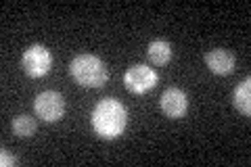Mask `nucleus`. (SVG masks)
Here are the masks:
<instances>
[{
  "instance_id": "f257e3e1",
  "label": "nucleus",
  "mask_w": 251,
  "mask_h": 167,
  "mask_svg": "<svg viewBox=\"0 0 251 167\" xmlns=\"http://www.w3.org/2000/svg\"><path fill=\"white\" fill-rule=\"evenodd\" d=\"M128 109L117 98H103L92 111V130L103 140H115L126 132Z\"/></svg>"
},
{
  "instance_id": "f03ea898",
  "label": "nucleus",
  "mask_w": 251,
  "mask_h": 167,
  "mask_svg": "<svg viewBox=\"0 0 251 167\" xmlns=\"http://www.w3.org/2000/svg\"><path fill=\"white\" fill-rule=\"evenodd\" d=\"M69 73L84 88H103L109 79L105 63L94 54H77L69 63Z\"/></svg>"
},
{
  "instance_id": "7ed1b4c3",
  "label": "nucleus",
  "mask_w": 251,
  "mask_h": 167,
  "mask_svg": "<svg viewBox=\"0 0 251 167\" xmlns=\"http://www.w3.org/2000/svg\"><path fill=\"white\" fill-rule=\"evenodd\" d=\"M21 67L29 77H44L52 67V54L42 44H31L23 52Z\"/></svg>"
},
{
  "instance_id": "20e7f679",
  "label": "nucleus",
  "mask_w": 251,
  "mask_h": 167,
  "mask_svg": "<svg viewBox=\"0 0 251 167\" xmlns=\"http://www.w3.org/2000/svg\"><path fill=\"white\" fill-rule=\"evenodd\" d=\"M34 109H36V115L42 119L46 123H54L59 121L65 113V100L59 92L54 90H46L42 94H38L36 100H34Z\"/></svg>"
},
{
  "instance_id": "39448f33",
  "label": "nucleus",
  "mask_w": 251,
  "mask_h": 167,
  "mask_svg": "<svg viewBox=\"0 0 251 167\" xmlns=\"http://www.w3.org/2000/svg\"><path fill=\"white\" fill-rule=\"evenodd\" d=\"M124 84L132 94H147L157 86V71L147 65H132L124 73Z\"/></svg>"
},
{
  "instance_id": "423d86ee",
  "label": "nucleus",
  "mask_w": 251,
  "mask_h": 167,
  "mask_svg": "<svg viewBox=\"0 0 251 167\" xmlns=\"http://www.w3.org/2000/svg\"><path fill=\"white\" fill-rule=\"evenodd\" d=\"M159 107H161V111H163V115L166 117L180 119L188 109V96L184 94V90H180V88H168L166 92L161 94Z\"/></svg>"
},
{
  "instance_id": "0eeeda50",
  "label": "nucleus",
  "mask_w": 251,
  "mask_h": 167,
  "mask_svg": "<svg viewBox=\"0 0 251 167\" xmlns=\"http://www.w3.org/2000/svg\"><path fill=\"white\" fill-rule=\"evenodd\" d=\"M205 65L216 75H230L234 71V54L226 48H214L205 54Z\"/></svg>"
},
{
  "instance_id": "6e6552de",
  "label": "nucleus",
  "mask_w": 251,
  "mask_h": 167,
  "mask_svg": "<svg viewBox=\"0 0 251 167\" xmlns=\"http://www.w3.org/2000/svg\"><path fill=\"white\" fill-rule=\"evenodd\" d=\"M147 54H149V61H151L153 65L163 67V65H168V63L172 61L174 50H172L170 42H166V40H153V42L149 44V48H147Z\"/></svg>"
},
{
  "instance_id": "1a4fd4ad",
  "label": "nucleus",
  "mask_w": 251,
  "mask_h": 167,
  "mask_svg": "<svg viewBox=\"0 0 251 167\" xmlns=\"http://www.w3.org/2000/svg\"><path fill=\"white\" fill-rule=\"evenodd\" d=\"M232 102L239 113L251 115V77H245L232 92Z\"/></svg>"
},
{
  "instance_id": "9d476101",
  "label": "nucleus",
  "mask_w": 251,
  "mask_h": 167,
  "mask_svg": "<svg viewBox=\"0 0 251 167\" xmlns=\"http://www.w3.org/2000/svg\"><path fill=\"white\" fill-rule=\"evenodd\" d=\"M36 119L34 117H29V115H17L13 119V123H11V130L13 134L17 138H29V136H34L36 134Z\"/></svg>"
},
{
  "instance_id": "9b49d317",
  "label": "nucleus",
  "mask_w": 251,
  "mask_h": 167,
  "mask_svg": "<svg viewBox=\"0 0 251 167\" xmlns=\"http://www.w3.org/2000/svg\"><path fill=\"white\" fill-rule=\"evenodd\" d=\"M15 163H17V159H15L9 150H6V148L0 150V165H2V167H13Z\"/></svg>"
}]
</instances>
